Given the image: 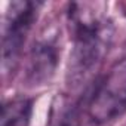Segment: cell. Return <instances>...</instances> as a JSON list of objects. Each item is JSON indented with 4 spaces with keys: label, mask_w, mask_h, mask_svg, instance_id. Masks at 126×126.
<instances>
[{
    "label": "cell",
    "mask_w": 126,
    "mask_h": 126,
    "mask_svg": "<svg viewBox=\"0 0 126 126\" xmlns=\"http://www.w3.org/2000/svg\"><path fill=\"white\" fill-rule=\"evenodd\" d=\"M82 126H99V125H96L95 122H92V120H91L89 123H86V125H82Z\"/></svg>",
    "instance_id": "8992f818"
},
{
    "label": "cell",
    "mask_w": 126,
    "mask_h": 126,
    "mask_svg": "<svg viewBox=\"0 0 126 126\" xmlns=\"http://www.w3.org/2000/svg\"><path fill=\"white\" fill-rule=\"evenodd\" d=\"M33 102L28 98H14L3 104L0 126H27L31 116Z\"/></svg>",
    "instance_id": "5b68a950"
},
{
    "label": "cell",
    "mask_w": 126,
    "mask_h": 126,
    "mask_svg": "<svg viewBox=\"0 0 126 126\" xmlns=\"http://www.w3.org/2000/svg\"><path fill=\"white\" fill-rule=\"evenodd\" d=\"M40 2L14 0L8 5L3 31V64L15 67L28 31L37 19Z\"/></svg>",
    "instance_id": "7a4b0ae2"
},
{
    "label": "cell",
    "mask_w": 126,
    "mask_h": 126,
    "mask_svg": "<svg viewBox=\"0 0 126 126\" xmlns=\"http://www.w3.org/2000/svg\"><path fill=\"white\" fill-rule=\"evenodd\" d=\"M86 110L96 125H104L126 113V58L114 62L96 80L89 91Z\"/></svg>",
    "instance_id": "6da1fadb"
},
{
    "label": "cell",
    "mask_w": 126,
    "mask_h": 126,
    "mask_svg": "<svg viewBox=\"0 0 126 126\" xmlns=\"http://www.w3.org/2000/svg\"><path fill=\"white\" fill-rule=\"evenodd\" d=\"M59 64V47L53 39H42L34 43L28 55L27 80L33 86L47 83Z\"/></svg>",
    "instance_id": "3957f363"
},
{
    "label": "cell",
    "mask_w": 126,
    "mask_h": 126,
    "mask_svg": "<svg viewBox=\"0 0 126 126\" xmlns=\"http://www.w3.org/2000/svg\"><path fill=\"white\" fill-rule=\"evenodd\" d=\"M88 95L73 101L67 95H56L52 101L47 126H82V107H88Z\"/></svg>",
    "instance_id": "277c9868"
}]
</instances>
